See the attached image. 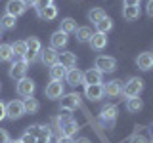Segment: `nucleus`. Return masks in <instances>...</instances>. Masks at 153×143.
I'll return each mask as SVG.
<instances>
[{"label":"nucleus","mask_w":153,"mask_h":143,"mask_svg":"<svg viewBox=\"0 0 153 143\" xmlns=\"http://www.w3.org/2000/svg\"><path fill=\"white\" fill-rule=\"evenodd\" d=\"M94 69H98L102 74L115 73V71H117V59H115V57H109V55H98L96 61H94Z\"/></svg>","instance_id":"nucleus-5"},{"label":"nucleus","mask_w":153,"mask_h":143,"mask_svg":"<svg viewBox=\"0 0 153 143\" xmlns=\"http://www.w3.org/2000/svg\"><path fill=\"white\" fill-rule=\"evenodd\" d=\"M10 143H23V141H21V139H17V141H10Z\"/></svg>","instance_id":"nucleus-44"},{"label":"nucleus","mask_w":153,"mask_h":143,"mask_svg":"<svg viewBox=\"0 0 153 143\" xmlns=\"http://www.w3.org/2000/svg\"><path fill=\"white\" fill-rule=\"evenodd\" d=\"M82 76H84L82 71H80L79 67H73V69H67L65 80H67L71 86H82Z\"/></svg>","instance_id":"nucleus-19"},{"label":"nucleus","mask_w":153,"mask_h":143,"mask_svg":"<svg viewBox=\"0 0 153 143\" xmlns=\"http://www.w3.org/2000/svg\"><path fill=\"white\" fill-rule=\"evenodd\" d=\"M52 4H54V0H36L35 8L36 10H42V8H46V6H52Z\"/></svg>","instance_id":"nucleus-35"},{"label":"nucleus","mask_w":153,"mask_h":143,"mask_svg":"<svg viewBox=\"0 0 153 143\" xmlns=\"http://www.w3.org/2000/svg\"><path fill=\"white\" fill-rule=\"evenodd\" d=\"M75 143H90V139H88V137H76Z\"/></svg>","instance_id":"nucleus-43"},{"label":"nucleus","mask_w":153,"mask_h":143,"mask_svg":"<svg viewBox=\"0 0 153 143\" xmlns=\"http://www.w3.org/2000/svg\"><path fill=\"white\" fill-rule=\"evenodd\" d=\"M57 63H61L65 69H73V67H76V55L73 52H63L57 59Z\"/></svg>","instance_id":"nucleus-22"},{"label":"nucleus","mask_w":153,"mask_h":143,"mask_svg":"<svg viewBox=\"0 0 153 143\" xmlns=\"http://www.w3.org/2000/svg\"><path fill=\"white\" fill-rule=\"evenodd\" d=\"M88 44L92 46V50H98V52H100V50H103V48H107V35H102V32H94Z\"/></svg>","instance_id":"nucleus-20"},{"label":"nucleus","mask_w":153,"mask_h":143,"mask_svg":"<svg viewBox=\"0 0 153 143\" xmlns=\"http://www.w3.org/2000/svg\"><path fill=\"white\" fill-rule=\"evenodd\" d=\"M27 54L23 59L27 61V63H35V61L40 57V52H42V44H40V40H38L36 36H29L27 38Z\"/></svg>","instance_id":"nucleus-4"},{"label":"nucleus","mask_w":153,"mask_h":143,"mask_svg":"<svg viewBox=\"0 0 153 143\" xmlns=\"http://www.w3.org/2000/svg\"><path fill=\"white\" fill-rule=\"evenodd\" d=\"M142 92H143V80L138 78V76H130V78L124 82L121 95H124L126 99H132V97H140Z\"/></svg>","instance_id":"nucleus-2"},{"label":"nucleus","mask_w":153,"mask_h":143,"mask_svg":"<svg viewBox=\"0 0 153 143\" xmlns=\"http://www.w3.org/2000/svg\"><path fill=\"white\" fill-rule=\"evenodd\" d=\"M149 132H151V137H153V124H151V128H149Z\"/></svg>","instance_id":"nucleus-45"},{"label":"nucleus","mask_w":153,"mask_h":143,"mask_svg":"<svg viewBox=\"0 0 153 143\" xmlns=\"http://www.w3.org/2000/svg\"><path fill=\"white\" fill-rule=\"evenodd\" d=\"M136 65L140 71H151L153 69V54L151 52H142L136 57Z\"/></svg>","instance_id":"nucleus-17"},{"label":"nucleus","mask_w":153,"mask_h":143,"mask_svg":"<svg viewBox=\"0 0 153 143\" xmlns=\"http://www.w3.org/2000/svg\"><path fill=\"white\" fill-rule=\"evenodd\" d=\"M65 74H67V69H65L61 63H56V65L50 67V78H52V80H57V82H61V80L65 78Z\"/></svg>","instance_id":"nucleus-24"},{"label":"nucleus","mask_w":153,"mask_h":143,"mask_svg":"<svg viewBox=\"0 0 153 143\" xmlns=\"http://www.w3.org/2000/svg\"><path fill=\"white\" fill-rule=\"evenodd\" d=\"M27 67L29 63L25 59H16L12 63V67H10V71H8V74H10V78H13V80H21V78H25V74H27Z\"/></svg>","instance_id":"nucleus-9"},{"label":"nucleus","mask_w":153,"mask_h":143,"mask_svg":"<svg viewBox=\"0 0 153 143\" xmlns=\"http://www.w3.org/2000/svg\"><path fill=\"white\" fill-rule=\"evenodd\" d=\"M16 92H17L19 97H25V99L33 97V95H35V92H36L35 80H33V78H27V76H25V78H21V80H17Z\"/></svg>","instance_id":"nucleus-6"},{"label":"nucleus","mask_w":153,"mask_h":143,"mask_svg":"<svg viewBox=\"0 0 153 143\" xmlns=\"http://www.w3.org/2000/svg\"><path fill=\"white\" fill-rule=\"evenodd\" d=\"M80 107V95L79 94H65L61 97V109L63 111H75V109Z\"/></svg>","instance_id":"nucleus-12"},{"label":"nucleus","mask_w":153,"mask_h":143,"mask_svg":"<svg viewBox=\"0 0 153 143\" xmlns=\"http://www.w3.org/2000/svg\"><path fill=\"white\" fill-rule=\"evenodd\" d=\"M23 105H25V114H27V113H29V114H35V113H38V109H40V103H38L35 97L25 99V101H23Z\"/></svg>","instance_id":"nucleus-32"},{"label":"nucleus","mask_w":153,"mask_h":143,"mask_svg":"<svg viewBox=\"0 0 153 143\" xmlns=\"http://www.w3.org/2000/svg\"><path fill=\"white\" fill-rule=\"evenodd\" d=\"M57 59H59V52L54 50V48H42V52H40V61L44 63L46 67H52V65H56L57 63Z\"/></svg>","instance_id":"nucleus-15"},{"label":"nucleus","mask_w":153,"mask_h":143,"mask_svg":"<svg viewBox=\"0 0 153 143\" xmlns=\"http://www.w3.org/2000/svg\"><path fill=\"white\" fill-rule=\"evenodd\" d=\"M67 42H69V35H65V32H61V31H56L54 35L50 36V48H54V50L65 48Z\"/></svg>","instance_id":"nucleus-18"},{"label":"nucleus","mask_w":153,"mask_h":143,"mask_svg":"<svg viewBox=\"0 0 153 143\" xmlns=\"http://www.w3.org/2000/svg\"><path fill=\"white\" fill-rule=\"evenodd\" d=\"M27 12V6L21 2V0H8L6 4V13L8 15H13V17H19Z\"/></svg>","instance_id":"nucleus-14"},{"label":"nucleus","mask_w":153,"mask_h":143,"mask_svg":"<svg viewBox=\"0 0 153 143\" xmlns=\"http://www.w3.org/2000/svg\"><path fill=\"white\" fill-rule=\"evenodd\" d=\"M103 82V74L98 69H88L82 76V86H92V84H102Z\"/></svg>","instance_id":"nucleus-16"},{"label":"nucleus","mask_w":153,"mask_h":143,"mask_svg":"<svg viewBox=\"0 0 153 143\" xmlns=\"http://www.w3.org/2000/svg\"><path fill=\"white\" fill-rule=\"evenodd\" d=\"M103 92L107 97H119V95L123 94V80H119V78H115V80H109V82H105L103 84Z\"/></svg>","instance_id":"nucleus-11"},{"label":"nucleus","mask_w":153,"mask_h":143,"mask_svg":"<svg viewBox=\"0 0 153 143\" xmlns=\"http://www.w3.org/2000/svg\"><path fill=\"white\" fill-rule=\"evenodd\" d=\"M44 94L48 99H61L65 95V88L61 82H57V80H52V82H48V86L44 88Z\"/></svg>","instance_id":"nucleus-10"},{"label":"nucleus","mask_w":153,"mask_h":143,"mask_svg":"<svg viewBox=\"0 0 153 143\" xmlns=\"http://www.w3.org/2000/svg\"><path fill=\"white\" fill-rule=\"evenodd\" d=\"M36 15L40 17V19L52 21V19L57 17V8L54 6V4H52V6H46V8H42V10H36Z\"/></svg>","instance_id":"nucleus-25"},{"label":"nucleus","mask_w":153,"mask_h":143,"mask_svg":"<svg viewBox=\"0 0 153 143\" xmlns=\"http://www.w3.org/2000/svg\"><path fill=\"white\" fill-rule=\"evenodd\" d=\"M142 109H143V101H142V97L126 99V111H128V113H140Z\"/></svg>","instance_id":"nucleus-29"},{"label":"nucleus","mask_w":153,"mask_h":143,"mask_svg":"<svg viewBox=\"0 0 153 143\" xmlns=\"http://www.w3.org/2000/svg\"><path fill=\"white\" fill-rule=\"evenodd\" d=\"M21 2H23V4H25V6L29 8V6H35V4H36V0H21Z\"/></svg>","instance_id":"nucleus-42"},{"label":"nucleus","mask_w":153,"mask_h":143,"mask_svg":"<svg viewBox=\"0 0 153 143\" xmlns=\"http://www.w3.org/2000/svg\"><path fill=\"white\" fill-rule=\"evenodd\" d=\"M57 143H75L73 137H65V136H59L57 137Z\"/></svg>","instance_id":"nucleus-41"},{"label":"nucleus","mask_w":153,"mask_h":143,"mask_svg":"<svg viewBox=\"0 0 153 143\" xmlns=\"http://www.w3.org/2000/svg\"><path fill=\"white\" fill-rule=\"evenodd\" d=\"M13 59V52L10 44H0V61H12Z\"/></svg>","instance_id":"nucleus-33"},{"label":"nucleus","mask_w":153,"mask_h":143,"mask_svg":"<svg viewBox=\"0 0 153 143\" xmlns=\"http://www.w3.org/2000/svg\"><path fill=\"white\" fill-rule=\"evenodd\" d=\"M56 128H57V133H59V136H65V137H73L75 133L80 130L79 122L73 118L71 113L59 114V116L56 118ZM59 136H57V137H59Z\"/></svg>","instance_id":"nucleus-1"},{"label":"nucleus","mask_w":153,"mask_h":143,"mask_svg":"<svg viewBox=\"0 0 153 143\" xmlns=\"http://www.w3.org/2000/svg\"><path fill=\"white\" fill-rule=\"evenodd\" d=\"M146 13L149 17H153V0H147V4H146Z\"/></svg>","instance_id":"nucleus-38"},{"label":"nucleus","mask_w":153,"mask_h":143,"mask_svg":"<svg viewBox=\"0 0 153 143\" xmlns=\"http://www.w3.org/2000/svg\"><path fill=\"white\" fill-rule=\"evenodd\" d=\"M113 29V19L111 17H103L102 21H98L96 23V32H102V35H107L109 31H111Z\"/></svg>","instance_id":"nucleus-27"},{"label":"nucleus","mask_w":153,"mask_h":143,"mask_svg":"<svg viewBox=\"0 0 153 143\" xmlns=\"http://www.w3.org/2000/svg\"><path fill=\"white\" fill-rule=\"evenodd\" d=\"M12 52H13V57H17V59H23L27 54V42L25 40H16L12 42Z\"/></svg>","instance_id":"nucleus-23"},{"label":"nucleus","mask_w":153,"mask_h":143,"mask_svg":"<svg viewBox=\"0 0 153 143\" xmlns=\"http://www.w3.org/2000/svg\"><path fill=\"white\" fill-rule=\"evenodd\" d=\"M140 15H142L140 6H124L123 8V17L126 21H136V19H140Z\"/></svg>","instance_id":"nucleus-21"},{"label":"nucleus","mask_w":153,"mask_h":143,"mask_svg":"<svg viewBox=\"0 0 153 143\" xmlns=\"http://www.w3.org/2000/svg\"><path fill=\"white\" fill-rule=\"evenodd\" d=\"M75 35H76V40H79V42H90V38H92L94 31H92L90 27H79Z\"/></svg>","instance_id":"nucleus-30"},{"label":"nucleus","mask_w":153,"mask_h":143,"mask_svg":"<svg viewBox=\"0 0 153 143\" xmlns=\"http://www.w3.org/2000/svg\"><path fill=\"white\" fill-rule=\"evenodd\" d=\"M0 32H2V29H0Z\"/></svg>","instance_id":"nucleus-48"},{"label":"nucleus","mask_w":153,"mask_h":143,"mask_svg":"<svg viewBox=\"0 0 153 143\" xmlns=\"http://www.w3.org/2000/svg\"><path fill=\"white\" fill-rule=\"evenodd\" d=\"M123 4L124 6H140L142 0H123Z\"/></svg>","instance_id":"nucleus-40"},{"label":"nucleus","mask_w":153,"mask_h":143,"mask_svg":"<svg viewBox=\"0 0 153 143\" xmlns=\"http://www.w3.org/2000/svg\"><path fill=\"white\" fill-rule=\"evenodd\" d=\"M25 114V105H23L21 99H12V101L6 103V118L10 120H17Z\"/></svg>","instance_id":"nucleus-7"},{"label":"nucleus","mask_w":153,"mask_h":143,"mask_svg":"<svg viewBox=\"0 0 153 143\" xmlns=\"http://www.w3.org/2000/svg\"><path fill=\"white\" fill-rule=\"evenodd\" d=\"M33 136L36 137V143H50L52 141V130L48 126H42V124H35V126H29V130Z\"/></svg>","instance_id":"nucleus-8"},{"label":"nucleus","mask_w":153,"mask_h":143,"mask_svg":"<svg viewBox=\"0 0 153 143\" xmlns=\"http://www.w3.org/2000/svg\"><path fill=\"white\" fill-rule=\"evenodd\" d=\"M147 143H153V137H151V141H147Z\"/></svg>","instance_id":"nucleus-46"},{"label":"nucleus","mask_w":153,"mask_h":143,"mask_svg":"<svg viewBox=\"0 0 153 143\" xmlns=\"http://www.w3.org/2000/svg\"><path fill=\"white\" fill-rule=\"evenodd\" d=\"M76 21L73 17H65V19H61V25H59V31L61 32H65V35H73V32H76Z\"/></svg>","instance_id":"nucleus-26"},{"label":"nucleus","mask_w":153,"mask_h":143,"mask_svg":"<svg viewBox=\"0 0 153 143\" xmlns=\"http://www.w3.org/2000/svg\"><path fill=\"white\" fill-rule=\"evenodd\" d=\"M12 139H10V133L6 130H0V143H10Z\"/></svg>","instance_id":"nucleus-36"},{"label":"nucleus","mask_w":153,"mask_h":143,"mask_svg":"<svg viewBox=\"0 0 153 143\" xmlns=\"http://www.w3.org/2000/svg\"><path fill=\"white\" fill-rule=\"evenodd\" d=\"M117 107L115 105H103L102 111H100V116L98 120L102 124L103 128H109V130H113L115 128V122H117Z\"/></svg>","instance_id":"nucleus-3"},{"label":"nucleus","mask_w":153,"mask_h":143,"mask_svg":"<svg viewBox=\"0 0 153 143\" xmlns=\"http://www.w3.org/2000/svg\"><path fill=\"white\" fill-rule=\"evenodd\" d=\"M17 25V17L13 15H8V13H4L2 17H0V29H6V31H12V29H16Z\"/></svg>","instance_id":"nucleus-28"},{"label":"nucleus","mask_w":153,"mask_h":143,"mask_svg":"<svg viewBox=\"0 0 153 143\" xmlns=\"http://www.w3.org/2000/svg\"><path fill=\"white\" fill-rule=\"evenodd\" d=\"M105 95L103 92V84H92V86H84V97L90 101H100Z\"/></svg>","instance_id":"nucleus-13"},{"label":"nucleus","mask_w":153,"mask_h":143,"mask_svg":"<svg viewBox=\"0 0 153 143\" xmlns=\"http://www.w3.org/2000/svg\"><path fill=\"white\" fill-rule=\"evenodd\" d=\"M21 141H23V143H36V137L33 136L31 132H25V133L21 136Z\"/></svg>","instance_id":"nucleus-34"},{"label":"nucleus","mask_w":153,"mask_h":143,"mask_svg":"<svg viewBox=\"0 0 153 143\" xmlns=\"http://www.w3.org/2000/svg\"><path fill=\"white\" fill-rule=\"evenodd\" d=\"M0 90H2V84H0Z\"/></svg>","instance_id":"nucleus-47"},{"label":"nucleus","mask_w":153,"mask_h":143,"mask_svg":"<svg viewBox=\"0 0 153 143\" xmlns=\"http://www.w3.org/2000/svg\"><path fill=\"white\" fill-rule=\"evenodd\" d=\"M130 143H147V139L143 136H132L130 137Z\"/></svg>","instance_id":"nucleus-37"},{"label":"nucleus","mask_w":153,"mask_h":143,"mask_svg":"<svg viewBox=\"0 0 153 143\" xmlns=\"http://www.w3.org/2000/svg\"><path fill=\"white\" fill-rule=\"evenodd\" d=\"M103 17H107V13H105V10H102V8H92V10L88 12V19L94 23V25H96L98 21H102Z\"/></svg>","instance_id":"nucleus-31"},{"label":"nucleus","mask_w":153,"mask_h":143,"mask_svg":"<svg viewBox=\"0 0 153 143\" xmlns=\"http://www.w3.org/2000/svg\"><path fill=\"white\" fill-rule=\"evenodd\" d=\"M6 118V103L0 99V120H4Z\"/></svg>","instance_id":"nucleus-39"}]
</instances>
